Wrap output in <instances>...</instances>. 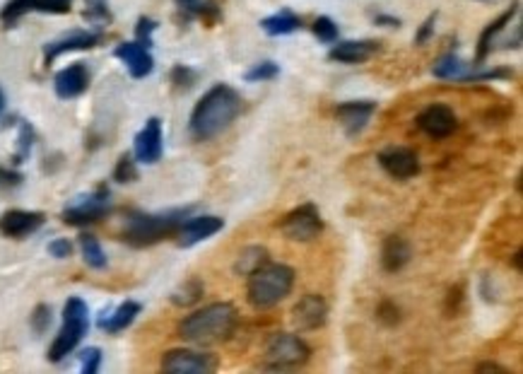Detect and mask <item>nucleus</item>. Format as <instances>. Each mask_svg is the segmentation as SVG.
<instances>
[{
	"label": "nucleus",
	"instance_id": "nucleus-1",
	"mask_svg": "<svg viewBox=\"0 0 523 374\" xmlns=\"http://www.w3.org/2000/svg\"><path fill=\"white\" fill-rule=\"evenodd\" d=\"M244 102L242 95L235 88H229L225 82L210 88L205 95L198 99V104L191 111V121H188V130L194 140H213L227 130L232 123L236 121V116L242 114Z\"/></svg>",
	"mask_w": 523,
	"mask_h": 374
},
{
	"label": "nucleus",
	"instance_id": "nucleus-2",
	"mask_svg": "<svg viewBox=\"0 0 523 374\" xmlns=\"http://www.w3.org/2000/svg\"><path fill=\"white\" fill-rule=\"evenodd\" d=\"M236 321H239V312H236L235 305L213 302V305L203 306L191 317H186L179 324V336L188 343H195V346H213V343H222L235 334Z\"/></svg>",
	"mask_w": 523,
	"mask_h": 374
},
{
	"label": "nucleus",
	"instance_id": "nucleus-3",
	"mask_svg": "<svg viewBox=\"0 0 523 374\" xmlns=\"http://www.w3.org/2000/svg\"><path fill=\"white\" fill-rule=\"evenodd\" d=\"M191 208L167 213H131L123 223V242L131 246H152L169 234H176Z\"/></svg>",
	"mask_w": 523,
	"mask_h": 374
},
{
	"label": "nucleus",
	"instance_id": "nucleus-4",
	"mask_svg": "<svg viewBox=\"0 0 523 374\" xmlns=\"http://www.w3.org/2000/svg\"><path fill=\"white\" fill-rule=\"evenodd\" d=\"M295 287V271L285 264H266L248 275L246 297L256 309H270L280 305Z\"/></svg>",
	"mask_w": 523,
	"mask_h": 374
},
{
	"label": "nucleus",
	"instance_id": "nucleus-5",
	"mask_svg": "<svg viewBox=\"0 0 523 374\" xmlns=\"http://www.w3.org/2000/svg\"><path fill=\"white\" fill-rule=\"evenodd\" d=\"M89 328V309L80 297H68L66 306H63V327L56 336V340L48 348V360L61 362L63 358L73 353L75 348L80 346V340L85 338Z\"/></svg>",
	"mask_w": 523,
	"mask_h": 374
},
{
	"label": "nucleus",
	"instance_id": "nucleus-6",
	"mask_svg": "<svg viewBox=\"0 0 523 374\" xmlns=\"http://www.w3.org/2000/svg\"><path fill=\"white\" fill-rule=\"evenodd\" d=\"M311 350L299 336L295 334H273L266 343V362L263 369H297L307 365Z\"/></svg>",
	"mask_w": 523,
	"mask_h": 374
},
{
	"label": "nucleus",
	"instance_id": "nucleus-7",
	"mask_svg": "<svg viewBox=\"0 0 523 374\" xmlns=\"http://www.w3.org/2000/svg\"><path fill=\"white\" fill-rule=\"evenodd\" d=\"M109 213H111V193H109L107 186H99L88 196L75 198L73 203L63 211V220L68 224L82 227V224L99 223L101 218H107Z\"/></svg>",
	"mask_w": 523,
	"mask_h": 374
},
{
	"label": "nucleus",
	"instance_id": "nucleus-8",
	"mask_svg": "<svg viewBox=\"0 0 523 374\" xmlns=\"http://www.w3.org/2000/svg\"><path fill=\"white\" fill-rule=\"evenodd\" d=\"M323 220L314 203H304L288 213L280 223V232L289 242H311L321 234Z\"/></svg>",
	"mask_w": 523,
	"mask_h": 374
},
{
	"label": "nucleus",
	"instance_id": "nucleus-9",
	"mask_svg": "<svg viewBox=\"0 0 523 374\" xmlns=\"http://www.w3.org/2000/svg\"><path fill=\"white\" fill-rule=\"evenodd\" d=\"M217 368V360L208 353L176 348L162 358V369L172 374H208Z\"/></svg>",
	"mask_w": 523,
	"mask_h": 374
},
{
	"label": "nucleus",
	"instance_id": "nucleus-10",
	"mask_svg": "<svg viewBox=\"0 0 523 374\" xmlns=\"http://www.w3.org/2000/svg\"><path fill=\"white\" fill-rule=\"evenodd\" d=\"M415 123L424 136L434 138V140L449 138L458 129V119L449 104H430L427 109L420 111Z\"/></svg>",
	"mask_w": 523,
	"mask_h": 374
},
{
	"label": "nucleus",
	"instance_id": "nucleus-11",
	"mask_svg": "<svg viewBox=\"0 0 523 374\" xmlns=\"http://www.w3.org/2000/svg\"><path fill=\"white\" fill-rule=\"evenodd\" d=\"M379 164L382 170L389 174V177L398 179V182H405V179H413L420 174V157H417L415 150L410 148H389L379 152Z\"/></svg>",
	"mask_w": 523,
	"mask_h": 374
},
{
	"label": "nucleus",
	"instance_id": "nucleus-12",
	"mask_svg": "<svg viewBox=\"0 0 523 374\" xmlns=\"http://www.w3.org/2000/svg\"><path fill=\"white\" fill-rule=\"evenodd\" d=\"M329 321V305L321 295H304L292 306V324L297 331H316Z\"/></svg>",
	"mask_w": 523,
	"mask_h": 374
},
{
	"label": "nucleus",
	"instance_id": "nucleus-13",
	"mask_svg": "<svg viewBox=\"0 0 523 374\" xmlns=\"http://www.w3.org/2000/svg\"><path fill=\"white\" fill-rule=\"evenodd\" d=\"M376 114V102L362 99V102H342L336 107V119L348 138H357L367 126L371 116Z\"/></svg>",
	"mask_w": 523,
	"mask_h": 374
},
{
	"label": "nucleus",
	"instance_id": "nucleus-14",
	"mask_svg": "<svg viewBox=\"0 0 523 374\" xmlns=\"http://www.w3.org/2000/svg\"><path fill=\"white\" fill-rule=\"evenodd\" d=\"M70 3L73 0H10L3 13H0V20L5 25H15V22L25 17L27 13H51V15H63L70 10Z\"/></svg>",
	"mask_w": 523,
	"mask_h": 374
},
{
	"label": "nucleus",
	"instance_id": "nucleus-15",
	"mask_svg": "<svg viewBox=\"0 0 523 374\" xmlns=\"http://www.w3.org/2000/svg\"><path fill=\"white\" fill-rule=\"evenodd\" d=\"M225 227V220L215 218V215H198V218H186L182 227L176 230V239L179 246L188 249V246L201 244L203 239L213 237Z\"/></svg>",
	"mask_w": 523,
	"mask_h": 374
},
{
	"label": "nucleus",
	"instance_id": "nucleus-16",
	"mask_svg": "<svg viewBox=\"0 0 523 374\" xmlns=\"http://www.w3.org/2000/svg\"><path fill=\"white\" fill-rule=\"evenodd\" d=\"M133 157L142 164L160 162L162 157V121L160 119H148L142 130L135 136Z\"/></svg>",
	"mask_w": 523,
	"mask_h": 374
},
{
	"label": "nucleus",
	"instance_id": "nucleus-17",
	"mask_svg": "<svg viewBox=\"0 0 523 374\" xmlns=\"http://www.w3.org/2000/svg\"><path fill=\"white\" fill-rule=\"evenodd\" d=\"M116 58H121L126 63L128 73L133 75V78H148L154 68V58L150 54L148 47H142L138 41H123L119 47L114 48Z\"/></svg>",
	"mask_w": 523,
	"mask_h": 374
},
{
	"label": "nucleus",
	"instance_id": "nucleus-18",
	"mask_svg": "<svg viewBox=\"0 0 523 374\" xmlns=\"http://www.w3.org/2000/svg\"><path fill=\"white\" fill-rule=\"evenodd\" d=\"M44 213L34 211H7L3 218H0V232L10 239H22L29 237L34 232L39 230L44 224Z\"/></svg>",
	"mask_w": 523,
	"mask_h": 374
},
{
	"label": "nucleus",
	"instance_id": "nucleus-19",
	"mask_svg": "<svg viewBox=\"0 0 523 374\" xmlns=\"http://www.w3.org/2000/svg\"><path fill=\"white\" fill-rule=\"evenodd\" d=\"M99 41H101V35H97V32H85V29H80V32H70V35L47 44V48H44V61H47V66H51V63H54L61 54H68V51H82V48H92V47H97Z\"/></svg>",
	"mask_w": 523,
	"mask_h": 374
},
{
	"label": "nucleus",
	"instance_id": "nucleus-20",
	"mask_svg": "<svg viewBox=\"0 0 523 374\" xmlns=\"http://www.w3.org/2000/svg\"><path fill=\"white\" fill-rule=\"evenodd\" d=\"M89 85V73L85 68V63H73V66H68L63 68L61 73L56 75L54 88L56 95L61 97V99H75V97H80Z\"/></svg>",
	"mask_w": 523,
	"mask_h": 374
},
{
	"label": "nucleus",
	"instance_id": "nucleus-21",
	"mask_svg": "<svg viewBox=\"0 0 523 374\" xmlns=\"http://www.w3.org/2000/svg\"><path fill=\"white\" fill-rule=\"evenodd\" d=\"M379 44L376 41H336L329 51L330 61L348 63V66H357V63L370 61L376 54Z\"/></svg>",
	"mask_w": 523,
	"mask_h": 374
},
{
	"label": "nucleus",
	"instance_id": "nucleus-22",
	"mask_svg": "<svg viewBox=\"0 0 523 374\" xmlns=\"http://www.w3.org/2000/svg\"><path fill=\"white\" fill-rule=\"evenodd\" d=\"M518 15V0L514 3V7H509L507 13H502L499 17H497L495 22H490L487 27H485V32L480 35V39H477V56H476V66H483V61L487 58V56L492 54V48H495V41L497 36L502 35L504 29L509 27L511 20Z\"/></svg>",
	"mask_w": 523,
	"mask_h": 374
},
{
	"label": "nucleus",
	"instance_id": "nucleus-23",
	"mask_svg": "<svg viewBox=\"0 0 523 374\" xmlns=\"http://www.w3.org/2000/svg\"><path fill=\"white\" fill-rule=\"evenodd\" d=\"M410 256H413V249H410V244L403 237L391 234V237L383 239L382 265L386 273L403 271V268L410 264Z\"/></svg>",
	"mask_w": 523,
	"mask_h": 374
},
{
	"label": "nucleus",
	"instance_id": "nucleus-24",
	"mask_svg": "<svg viewBox=\"0 0 523 374\" xmlns=\"http://www.w3.org/2000/svg\"><path fill=\"white\" fill-rule=\"evenodd\" d=\"M141 314V302L135 299H126L121 305L111 309V312H104L99 319V328L107 331V334H119L123 328H128L135 321V317Z\"/></svg>",
	"mask_w": 523,
	"mask_h": 374
},
{
	"label": "nucleus",
	"instance_id": "nucleus-25",
	"mask_svg": "<svg viewBox=\"0 0 523 374\" xmlns=\"http://www.w3.org/2000/svg\"><path fill=\"white\" fill-rule=\"evenodd\" d=\"M261 27L263 32L270 36H285L302 27V17H297L292 10H280V13L270 15V17L261 20Z\"/></svg>",
	"mask_w": 523,
	"mask_h": 374
},
{
	"label": "nucleus",
	"instance_id": "nucleus-26",
	"mask_svg": "<svg viewBox=\"0 0 523 374\" xmlns=\"http://www.w3.org/2000/svg\"><path fill=\"white\" fill-rule=\"evenodd\" d=\"M268 264V249L266 246H246V249H242L239 252V256H236L235 261V273L236 275H244V278H248L251 273H256L261 265Z\"/></svg>",
	"mask_w": 523,
	"mask_h": 374
},
{
	"label": "nucleus",
	"instance_id": "nucleus-27",
	"mask_svg": "<svg viewBox=\"0 0 523 374\" xmlns=\"http://www.w3.org/2000/svg\"><path fill=\"white\" fill-rule=\"evenodd\" d=\"M80 252L82 259H85V264H88L89 268H97V271L107 268V254H104L97 237H92V234H80Z\"/></svg>",
	"mask_w": 523,
	"mask_h": 374
},
{
	"label": "nucleus",
	"instance_id": "nucleus-28",
	"mask_svg": "<svg viewBox=\"0 0 523 374\" xmlns=\"http://www.w3.org/2000/svg\"><path fill=\"white\" fill-rule=\"evenodd\" d=\"M203 293H205V287H203L201 280L188 278L183 286H179L174 293H172V302H174L176 306H191L203 297Z\"/></svg>",
	"mask_w": 523,
	"mask_h": 374
},
{
	"label": "nucleus",
	"instance_id": "nucleus-29",
	"mask_svg": "<svg viewBox=\"0 0 523 374\" xmlns=\"http://www.w3.org/2000/svg\"><path fill=\"white\" fill-rule=\"evenodd\" d=\"M85 20L89 22V25H94V27H104V25H109L111 22V10H109L107 0H88L85 3Z\"/></svg>",
	"mask_w": 523,
	"mask_h": 374
},
{
	"label": "nucleus",
	"instance_id": "nucleus-30",
	"mask_svg": "<svg viewBox=\"0 0 523 374\" xmlns=\"http://www.w3.org/2000/svg\"><path fill=\"white\" fill-rule=\"evenodd\" d=\"M277 75H280V66L276 61H261L251 66L244 75V80L246 82H266V80H276Z\"/></svg>",
	"mask_w": 523,
	"mask_h": 374
},
{
	"label": "nucleus",
	"instance_id": "nucleus-31",
	"mask_svg": "<svg viewBox=\"0 0 523 374\" xmlns=\"http://www.w3.org/2000/svg\"><path fill=\"white\" fill-rule=\"evenodd\" d=\"M311 32H314V36L321 41V44H336L338 35H340V29H338V25L330 20V17H319V20L314 22Z\"/></svg>",
	"mask_w": 523,
	"mask_h": 374
},
{
	"label": "nucleus",
	"instance_id": "nucleus-32",
	"mask_svg": "<svg viewBox=\"0 0 523 374\" xmlns=\"http://www.w3.org/2000/svg\"><path fill=\"white\" fill-rule=\"evenodd\" d=\"M183 13L194 15V17H208V15H217L215 0H176Z\"/></svg>",
	"mask_w": 523,
	"mask_h": 374
},
{
	"label": "nucleus",
	"instance_id": "nucleus-33",
	"mask_svg": "<svg viewBox=\"0 0 523 374\" xmlns=\"http://www.w3.org/2000/svg\"><path fill=\"white\" fill-rule=\"evenodd\" d=\"M34 143V129L27 121H22L20 126V138H17V152H15V164H22V160H27L29 152H32Z\"/></svg>",
	"mask_w": 523,
	"mask_h": 374
},
{
	"label": "nucleus",
	"instance_id": "nucleus-34",
	"mask_svg": "<svg viewBox=\"0 0 523 374\" xmlns=\"http://www.w3.org/2000/svg\"><path fill=\"white\" fill-rule=\"evenodd\" d=\"M114 179L119 184H131V182L138 179V167H135L133 155H123L121 160H119L114 170Z\"/></svg>",
	"mask_w": 523,
	"mask_h": 374
},
{
	"label": "nucleus",
	"instance_id": "nucleus-35",
	"mask_svg": "<svg viewBox=\"0 0 523 374\" xmlns=\"http://www.w3.org/2000/svg\"><path fill=\"white\" fill-rule=\"evenodd\" d=\"M29 324H32L34 334H44L48 327H51V306L39 305L29 317Z\"/></svg>",
	"mask_w": 523,
	"mask_h": 374
},
{
	"label": "nucleus",
	"instance_id": "nucleus-36",
	"mask_svg": "<svg viewBox=\"0 0 523 374\" xmlns=\"http://www.w3.org/2000/svg\"><path fill=\"white\" fill-rule=\"evenodd\" d=\"M157 29V22H152L150 17H141L138 20V27H135V41L142 44V47H152V32Z\"/></svg>",
	"mask_w": 523,
	"mask_h": 374
},
{
	"label": "nucleus",
	"instance_id": "nucleus-37",
	"mask_svg": "<svg viewBox=\"0 0 523 374\" xmlns=\"http://www.w3.org/2000/svg\"><path fill=\"white\" fill-rule=\"evenodd\" d=\"M80 362H82V372L94 374L101 365V350L99 348H88V350H82Z\"/></svg>",
	"mask_w": 523,
	"mask_h": 374
},
{
	"label": "nucleus",
	"instance_id": "nucleus-38",
	"mask_svg": "<svg viewBox=\"0 0 523 374\" xmlns=\"http://www.w3.org/2000/svg\"><path fill=\"white\" fill-rule=\"evenodd\" d=\"M48 254H51L54 259H70L73 242H70V239H54V242L48 244Z\"/></svg>",
	"mask_w": 523,
	"mask_h": 374
},
{
	"label": "nucleus",
	"instance_id": "nucleus-39",
	"mask_svg": "<svg viewBox=\"0 0 523 374\" xmlns=\"http://www.w3.org/2000/svg\"><path fill=\"white\" fill-rule=\"evenodd\" d=\"M172 80H174L176 88L188 89V88H191V85H194L195 73L191 68H186V66H176V68L172 70Z\"/></svg>",
	"mask_w": 523,
	"mask_h": 374
},
{
	"label": "nucleus",
	"instance_id": "nucleus-40",
	"mask_svg": "<svg viewBox=\"0 0 523 374\" xmlns=\"http://www.w3.org/2000/svg\"><path fill=\"white\" fill-rule=\"evenodd\" d=\"M22 184V174L10 167H0V189H17Z\"/></svg>",
	"mask_w": 523,
	"mask_h": 374
},
{
	"label": "nucleus",
	"instance_id": "nucleus-41",
	"mask_svg": "<svg viewBox=\"0 0 523 374\" xmlns=\"http://www.w3.org/2000/svg\"><path fill=\"white\" fill-rule=\"evenodd\" d=\"M434 25H436V13L430 15V17H427V20L420 25V29H417V35H415L417 47H423V44H427V41H430V36L434 35Z\"/></svg>",
	"mask_w": 523,
	"mask_h": 374
},
{
	"label": "nucleus",
	"instance_id": "nucleus-42",
	"mask_svg": "<svg viewBox=\"0 0 523 374\" xmlns=\"http://www.w3.org/2000/svg\"><path fill=\"white\" fill-rule=\"evenodd\" d=\"M398 306L393 305V302H389V299H386V302H382V305H379V309H376V317H379V319L382 321H386V324H396L398 321Z\"/></svg>",
	"mask_w": 523,
	"mask_h": 374
},
{
	"label": "nucleus",
	"instance_id": "nucleus-43",
	"mask_svg": "<svg viewBox=\"0 0 523 374\" xmlns=\"http://www.w3.org/2000/svg\"><path fill=\"white\" fill-rule=\"evenodd\" d=\"M376 25H383V27H401V20L398 17H389V15H376Z\"/></svg>",
	"mask_w": 523,
	"mask_h": 374
},
{
	"label": "nucleus",
	"instance_id": "nucleus-44",
	"mask_svg": "<svg viewBox=\"0 0 523 374\" xmlns=\"http://www.w3.org/2000/svg\"><path fill=\"white\" fill-rule=\"evenodd\" d=\"M477 372H502V374H507V369L499 368L497 362H483V365H477Z\"/></svg>",
	"mask_w": 523,
	"mask_h": 374
},
{
	"label": "nucleus",
	"instance_id": "nucleus-45",
	"mask_svg": "<svg viewBox=\"0 0 523 374\" xmlns=\"http://www.w3.org/2000/svg\"><path fill=\"white\" fill-rule=\"evenodd\" d=\"M514 268H517V271H518V268H521V252H518L517 256H514Z\"/></svg>",
	"mask_w": 523,
	"mask_h": 374
},
{
	"label": "nucleus",
	"instance_id": "nucleus-46",
	"mask_svg": "<svg viewBox=\"0 0 523 374\" xmlns=\"http://www.w3.org/2000/svg\"><path fill=\"white\" fill-rule=\"evenodd\" d=\"M476 3H485V5H497V3H502V0H476Z\"/></svg>",
	"mask_w": 523,
	"mask_h": 374
},
{
	"label": "nucleus",
	"instance_id": "nucleus-47",
	"mask_svg": "<svg viewBox=\"0 0 523 374\" xmlns=\"http://www.w3.org/2000/svg\"><path fill=\"white\" fill-rule=\"evenodd\" d=\"M5 109V95H3V89H0V111Z\"/></svg>",
	"mask_w": 523,
	"mask_h": 374
}]
</instances>
